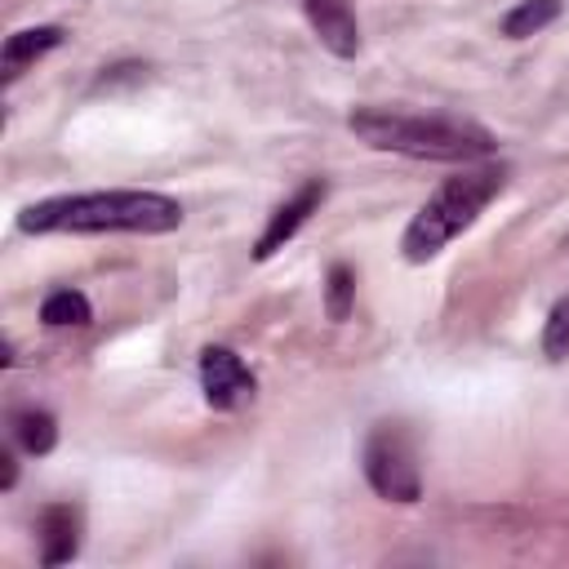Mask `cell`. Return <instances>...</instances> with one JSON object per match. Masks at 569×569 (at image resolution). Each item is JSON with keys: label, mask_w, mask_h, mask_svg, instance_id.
Wrapping results in <instances>:
<instances>
[{"label": "cell", "mask_w": 569, "mask_h": 569, "mask_svg": "<svg viewBox=\"0 0 569 569\" xmlns=\"http://www.w3.org/2000/svg\"><path fill=\"white\" fill-rule=\"evenodd\" d=\"M507 178H511V169L498 160H471V164H462L458 173H449L427 200H422V209L409 218V227H405V240H400V249H405V258L409 262H431L449 240H458L480 213H485V204L489 200H498V191L507 187Z\"/></svg>", "instance_id": "cell-3"}, {"label": "cell", "mask_w": 569, "mask_h": 569, "mask_svg": "<svg viewBox=\"0 0 569 569\" xmlns=\"http://www.w3.org/2000/svg\"><path fill=\"white\" fill-rule=\"evenodd\" d=\"M325 178H307L284 204H276V213L267 218V227H262V236H258V244H253V258L258 262H267L276 249H284L293 236H298V227L320 209V200H325Z\"/></svg>", "instance_id": "cell-6"}, {"label": "cell", "mask_w": 569, "mask_h": 569, "mask_svg": "<svg viewBox=\"0 0 569 569\" xmlns=\"http://www.w3.org/2000/svg\"><path fill=\"white\" fill-rule=\"evenodd\" d=\"M365 480L387 502L422 498V462L405 422H378L365 440Z\"/></svg>", "instance_id": "cell-4"}, {"label": "cell", "mask_w": 569, "mask_h": 569, "mask_svg": "<svg viewBox=\"0 0 569 569\" xmlns=\"http://www.w3.org/2000/svg\"><path fill=\"white\" fill-rule=\"evenodd\" d=\"M542 356L547 360H565L569 356V293L551 307V316L542 325Z\"/></svg>", "instance_id": "cell-14"}, {"label": "cell", "mask_w": 569, "mask_h": 569, "mask_svg": "<svg viewBox=\"0 0 569 569\" xmlns=\"http://www.w3.org/2000/svg\"><path fill=\"white\" fill-rule=\"evenodd\" d=\"M18 485V462L9 449H0V489H13Z\"/></svg>", "instance_id": "cell-15"}, {"label": "cell", "mask_w": 569, "mask_h": 569, "mask_svg": "<svg viewBox=\"0 0 569 569\" xmlns=\"http://www.w3.org/2000/svg\"><path fill=\"white\" fill-rule=\"evenodd\" d=\"M302 9H307V22L316 27L320 44L333 58H356L360 53V22H356L347 0H302Z\"/></svg>", "instance_id": "cell-7"}, {"label": "cell", "mask_w": 569, "mask_h": 569, "mask_svg": "<svg viewBox=\"0 0 569 569\" xmlns=\"http://www.w3.org/2000/svg\"><path fill=\"white\" fill-rule=\"evenodd\" d=\"M40 320L49 329H67V325H89L93 320V307L80 289H53L44 302H40Z\"/></svg>", "instance_id": "cell-12"}, {"label": "cell", "mask_w": 569, "mask_h": 569, "mask_svg": "<svg viewBox=\"0 0 569 569\" xmlns=\"http://www.w3.org/2000/svg\"><path fill=\"white\" fill-rule=\"evenodd\" d=\"M253 387H258V378L231 347L200 351V391H204L209 409H240L244 400H253Z\"/></svg>", "instance_id": "cell-5"}, {"label": "cell", "mask_w": 569, "mask_h": 569, "mask_svg": "<svg viewBox=\"0 0 569 569\" xmlns=\"http://www.w3.org/2000/svg\"><path fill=\"white\" fill-rule=\"evenodd\" d=\"M67 40V31L62 27H27V31H13L9 40H4V49H0V80L4 84H13L18 76H22V67L27 62H36V58H44L49 49H58Z\"/></svg>", "instance_id": "cell-9"}, {"label": "cell", "mask_w": 569, "mask_h": 569, "mask_svg": "<svg viewBox=\"0 0 569 569\" xmlns=\"http://www.w3.org/2000/svg\"><path fill=\"white\" fill-rule=\"evenodd\" d=\"M9 427H13L18 449L31 453V458L53 453V445H58V422H53V413H44V409H18V413L9 418Z\"/></svg>", "instance_id": "cell-10"}, {"label": "cell", "mask_w": 569, "mask_h": 569, "mask_svg": "<svg viewBox=\"0 0 569 569\" xmlns=\"http://www.w3.org/2000/svg\"><path fill=\"white\" fill-rule=\"evenodd\" d=\"M182 227V204L164 191H80V196H49L18 213V231L49 236H98V231H142L164 236Z\"/></svg>", "instance_id": "cell-1"}, {"label": "cell", "mask_w": 569, "mask_h": 569, "mask_svg": "<svg viewBox=\"0 0 569 569\" xmlns=\"http://www.w3.org/2000/svg\"><path fill=\"white\" fill-rule=\"evenodd\" d=\"M560 0H520L507 18H502V36L507 40H529V36H538L542 27H551L556 18H560Z\"/></svg>", "instance_id": "cell-11"}, {"label": "cell", "mask_w": 569, "mask_h": 569, "mask_svg": "<svg viewBox=\"0 0 569 569\" xmlns=\"http://www.w3.org/2000/svg\"><path fill=\"white\" fill-rule=\"evenodd\" d=\"M351 302H356V276H351L347 262H333L329 276H325V311H329V320L342 325L351 316Z\"/></svg>", "instance_id": "cell-13"}, {"label": "cell", "mask_w": 569, "mask_h": 569, "mask_svg": "<svg viewBox=\"0 0 569 569\" xmlns=\"http://www.w3.org/2000/svg\"><path fill=\"white\" fill-rule=\"evenodd\" d=\"M40 529V565H67L80 551V507L76 502H49L36 520Z\"/></svg>", "instance_id": "cell-8"}, {"label": "cell", "mask_w": 569, "mask_h": 569, "mask_svg": "<svg viewBox=\"0 0 569 569\" xmlns=\"http://www.w3.org/2000/svg\"><path fill=\"white\" fill-rule=\"evenodd\" d=\"M347 129L369 142L373 151H396L413 160H449V164H471L493 156V133L476 120L462 116H440V111H400V107H356L347 116Z\"/></svg>", "instance_id": "cell-2"}]
</instances>
